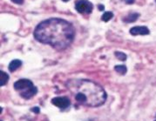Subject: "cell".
Returning <instances> with one entry per match:
<instances>
[{"label": "cell", "instance_id": "obj_1", "mask_svg": "<svg viewBox=\"0 0 156 121\" xmlns=\"http://www.w3.org/2000/svg\"><path fill=\"white\" fill-rule=\"evenodd\" d=\"M33 35L38 42L49 45L58 51H62L73 42L75 31L73 25L68 21L51 18L38 24Z\"/></svg>", "mask_w": 156, "mask_h": 121}, {"label": "cell", "instance_id": "obj_2", "mask_svg": "<svg viewBox=\"0 0 156 121\" xmlns=\"http://www.w3.org/2000/svg\"><path fill=\"white\" fill-rule=\"evenodd\" d=\"M67 89L80 105L87 107H99L106 100V91L99 84L89 79L73 78L66 84Z\"/></svg>", "mask_w": 156, "mask_h": 121}, {"label": "cell", "instance_id": "obj_3", "mask_svg": "<svg viewBox=\"0 0 156 121\" xmlns=\"http://www.w3.org/2000/svg\"><path fill=\"white\" fill-rule=\"evenodd\" d=\"M14 89L19 92V95L25 99H30L37 92V88L34 86L30 79L21 78L14 83Z\"/></svg>", "mask_w": 156, "mask_h": 121}, {"label": "cell", "instance_id": "obj_4", "mask_svg": "<svg viewBox=\"0 0 156 121\" xmlns=\"http://www.w3.org/2000/svg\"><path fill=\"white\" fill-rule=\"evenodd\" d=\"M75 9L80 14H90L94 10V5L88 0H77L75 3Z\"/></svg>", "mask_w": 156, "mask_h": 121}, {"label": "cell", "instance_id": "obj_5", "mask_svg": "<svg viewBox=\"0 0 156 121\" xmlns=\"http://www.w3.org/2000/svg\"><path fill=\"white\" fill-rule=\"evenodd\" d=\"M51 104L60 109H66L70 106L71 101L67 97H56L51 99Z\"/></svg>", "mask_w": 156, "mask_h": 121}, {"label": "cell", "instance_id": "obj_6", "mask_svg": "<svg viewBox=\"0 0 156 121\" xmlns=\"http://www.w3.org/2000/svg\"><path fill=\"white\" fill-rule=\"evenodd\" d=\"M129 32L133 36H137V35H148L150 31L147 26H134L130 29Z\"/></svg>", "mask_w": 156, "mask_h": 121}, {"label": "cell", "instance_id": "obj_7", "mask_svg": "<svg viewBox=\"0 0 156 121\" xmlns=\"http://www.w3.org/2000/svg\"><path fill=\"white\" fill-rule=\"evenodd\" d=\"M21 64H22V61H21V60H19V59H14V60H12V61L10 63L8 68H9L10 71L12 72V71H15L18 68H19V67L21 66Z\"/></svg>", "mask_w": 156, "mask_h": 121}, {"label": "cell", "instance_id": "obj_8", "mask_svg": "<svg viewBox=\"0 0 156 121\" xmlns=\"http://www.w3.org/2000/svg\"><path fill=\"white\" fill-rule=\"evenodd\" d=\"M139 17H140V14L139 13H131L128 16H126L123 20L125 22H126V23H133V22H135L137 20Z\"/></svg>", "mask_w": 156, "mask_h": 121}, {"label": "cell", "instance_id": "obj_9", "mask_svg": "<svg viewBox=\"0 0 156 121\" xmlns=\"http://www.w3.org/2000/svg\"><path fill=\"white\" fill-rule=\"evenodd\" d=\"M8 80H9V75L6 72L0 71V85L4 86L5 85H6Z\"/></svg>", "mask_w": 156, "mask_h": 121}, {"label": "cell", "instance_id": "obj_10", "mask_svg": "<svg viewBox=\"0 0 156 121\" xmlns=\"http://www.w3.org/2000/svg\"><path fill=\"white\" fill-rule=\"evenodd\" d=\"M114 70L116 71L120 75H124V74L126 73V71H127V68H126V66L121 64V65H116L114 67Z\"/></svg>", "mask_w": 156, "mask_h": 121}, {"label": "cell", "instance_id": "obj_11", "mask_svg": "<svg viewBox=\"0 0 156 121\" xmlns=\"http://www.w3.org/2000/svg\"><path fill=\"white\" fill-rule=\"evenodd\" d=\"M112 18H113V13L111 12H106L102 15L101 19H102V21H104V22H108V21H109L110 19H112Z\"/></svg>", "mask_w": 156, "mask_h": 121}, {"label": "cell", "instance_id": "obj_12", "mask_svg": "<svg viewBox=\"0 0 156 121\" xmlns=\"http://www.w3.org/2000/svg\"><path fill=\"white\" fill-rule=\"evenodd\" d=\"M114 54H115L116 57H117L118 59H119L120 61H125L126 59V55L124 52H121V51H115Z\"/></svg>", "mask_w": 156, "mask_h": 121}, {"label": "cell", "instance_id": "obj_13", "mask_svg": "<svg viewBox=\"0 0 156 121\" xmlns=\"http://www.w3.org/2000/svg\"><path fill=\"white\" fill-rule=\"evenodd\" d=\"M12 1L17 5H22L24 3V0H12Z\"/></svg>", "mask_w": 156, "mask_h": 121}, {"label": "cell", "instance_id": "obj_14", "mask_svg": "<svg viewBox=\"0 0 156 121\" xmlns=\"http://www.w3.org/2000/svg\"><path fill=\"white\" fill-rule=\"evenodd\" d=\"M123 1L127 5H131V4H133L135 2V0H123Z\"/></svg>", "mask_w": 156, "mask_h": 121}, {"label": "cell", "instance_id": "obj_15", "mask_svg": "<svg viewBox=\"0 0 156 121\" xmlns=\"http://www.w3.org/2000/svg\"><path fill=\"white\" fill-rule=\"evenodd\" d=\"M31 111H33V112H36V113H38V112H40V110H39L38 107H34V108L31 109Z\"/></svg>", "mask_w": 156, "mask_h": 121}, {"label": "cell", "instance_id": "obj_16", "mask_svg": "<svg viewBox=\"0 0 156 121\" xmlns=\"http://www.w3.org/2000/svg\"><path fill=\"white\" fill-rule=\"evenodd\" d=\"M104 9H105L104 5H99V10H100V11H103Z\"/></svg>", "mask_w": 156, "mask_h": 121}, {"label": "cell", "instance_id": "obj_17", "mask_svg": "<svg viewBox=\"0 0 156 121\" xmlns=\"http://www.w3.org/2000/svg\"><path fill=\"white\" fill-rule=\"evenodd\" d=\"M63 2H68L69 0H62Z\"/></svg>", "mask_w": 156, "mask_h": 121}, {"label": "cell", "instance_id": "obj_18", "mask_svg": "<svg viewBox=\"0 0 156 121\" xmlns=\"http://www.w3.org/2000/svg\"><path fill=\"white\" fill-rule=\"evenodd\" d=\"M155 2H156V0H155Z\"/></svg>", "mask_w": 156, "mask_h": 121}, {"label": "cell", "instance_id": "obj_19", "mask_svg": "<svg viewBox=\"0 0 156 121\" xmlns=\"http://www.w3.org/2000/svg\"><path fill=\"white\" fill-rule=\"evenodd\" d=\"M154 121H156V120H154Z\"/></svg>", "mask_w": 156, "mask_h": 121}]
</instances>
